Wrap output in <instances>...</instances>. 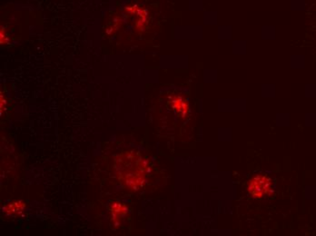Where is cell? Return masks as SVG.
Returning a JSON list of instances; mask_svg holds the SVG:
<instances>
[{"label":"cell","mask_w":316,"mask_h":236,"mask_svg":"<svg viewBox=\"0 0 316 236\" xmlns=\"http://www.w3.org/2000/svg\"><path fill=\"white\" fill-rule=\"evenodd\" d=\"M115 170L116 177L125 188L138 191L146 184L150 167L140 153L126 151L116 157Z\"/></svg>","instance_id":"6da1fadb"},{"label":"cell","mask_w":316,"mask_h":236,"mask_svg":"<svg viewBox=\"0 0 316 236\" xmlns=\"http://www.w3.org/2000/svg\"><path fill=\"white\" fill-rule=\"evenodd\" d=\"M109 212H110V219L112 225H114L115 226H119L121 225V221L127 215L128 208L124 203L113 202L109 205Z\"/></svg>","instance_id":"7a4b0ae2"},{"label":"cell","mask_w":316,"mask_h":236,"mask_svg":"<svg viewBox=\"0 0 316 236\" xmlns=\"http://www.w3.org/2000/svg\"><path fill=\"white\" fill-rule=\"evenodd\" d=\"M269 184H270V182L265 177L254 179L251 183L252 185L250 186V191L254 195L262 196L263 193L267 192V190L270 188Z\"/></svg>","instance_id":"3957f363"},{"label":"cell","mask_w":316,"mask_h":236,"mask_svg":"<svg viewBox=\"0 0 316 236\" xmlns=\"http://www.w3.org/2000/svg\"><path fill=\"white\" fill-rule=\"evenodd\" d=\"M26 207V204L24 202H13L8 205H5L3 208V211L6 215H19L23 212L24 208Z\"/></svg>","instance_id":"277c9868"}]
</instances>
